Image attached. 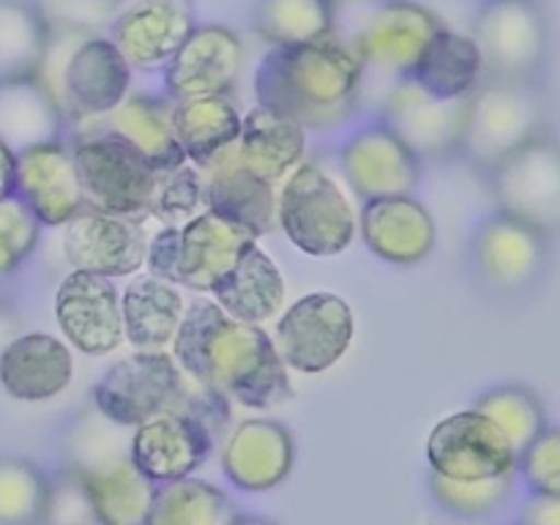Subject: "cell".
<instances>
[{
  "label": "cell",
  "instance_id": "cell-43",
  "mask_svg": "<svg viewBox=\"0 0 560 525\" xmlns=\"http://www.w3.org/2000/svg\"><path fill=\"white\" fill-rule=\"evenodd\" d=\"M517 470L523 474L530 492L560 495V427L541 430L528 446L520 452Z\"/></svg>",
  "mask_w": 560,
  "mask_h": 525
},
{
  "label": "cell",
  "instance_id": "cell-32",
  "mask_svg": "<svg viewBox=\"0 0 560 525\" xmlns=\"http://www.w3.org/2000/svg\"><path fill=\"white\" fill-rule=\"evenodd\" d=\"M410 74L435 96H470L476 85L485 80V60H481L479 44L474 42V36L441 27L427 44Z\"/></svg>",
  "mask_w": 560,
  "mask_h": 525
},
{
  "label": "cell",
  "instance_id": "cell-40",
  "mask_svg": "<svg viewBox=\"0 0 560 525\" xmlns=\"http://www.w3.org/2000/svg\"><path fill=\"white\" fill-rule=\"evenodd\" d=\"M479 413L495 421L498 430L509 438L514 452H523L541 430H545V405L539 402L534 392L523 386H498L481 394L474 405Z\"/></svg>",
  "mask_w": 560,
  "mask_h": 525
},
{
  "label": "cell",
  "instance_id": "cell-23",
  "mask_svg": "<svg viewBox=\"0 0 560 525\" xmlns=\"http://www.w3.org/2000/svg\"><path fill=\"white\" fill-rule=\"evenodd\" d=\"M359 228L366 246L392 266H419L432 255L438 228L416 195H386L364 200Z\"/></svg>",
  "mask_w": 560,
  "mask_h": 525
},
{
  "label": "cell",
  "instance_id": "cell-39",
  "mask_svg": "<svg viewBox=\"0 0 560 525\" xmlns=\"http://www.w3.org/2000/svg\"><path fill=\"white\" fill-rule=\"evenodd\" d=\"M49 479L25 457L0 454V525L44 523Z\"/></svg>",
  "mask_w": 560,
  "mask_h": 525
},
{
  "label": "cell",
  "instance_id": "cell-31",
  "mask_svg": "<svg viewBox=\"0 0 560 525\" xmlns=\"http://www.w3.org/2000/svg\"><path fill=\"white\" fill-rule=\"evenodd\" d=\"M211 293L228 315L246 323H266L284 304V279L277 262L260 246L252 244L241 260L213 284Z\"/></svg>",
  "mask_w": 560,
  "mask_h": 525
},
{
  "label": "cell",
  "instance_id": "cell-1",
  "mask_svg": "<svg viewBox=\"0 0 560 525\" xmlns=\"http://www.w3.org/2000/svg\"><path fill=\"white\" fill-rule=\"evenodd\" d=\"M173 355L191 381L244 408H279L295 394L288 364L260 323L238 320L217 301L186 306Z\"/></svg>",
  "mask_w": 560,
  "mask_h": 525
},
{
  "label": "cell",
  "instance_id": "cell-29",
  "mask_svg": "<svg viewBox=\"0 0 560 525\" xmlns=\"http://www.w3.org/2000/svg\"><path fill=\"white\" fill-rule=\"evenodd\" d=\"M173 98L145 96V93H129L115 109H109L102 118L82 120L80 126H98L115 135L126 137L131 145L140 148L156 170L178 167L189 162L180 151L173 129Z\"/></svg>",
  "mask_w": 560,
  "mask_h": 525
},
{
  "label": "cell",
  "instance_id": "cell-4",
  "mask_svg": "<svg viewBox=\"0 0 560 525\" xmlns=\"http://www.w3.org/2000/svg\"><path fill=\"white\" fill-rule=\"evenodd\" d=\"M545 93L534 80L485 77L470 93L459 156L490 173L503 156L545 135Z\"/></svg>",
  "mask_w": 560,
  "mask_h": 525
},
{
  "label": "cell",
  "instance_id": "cell-19",
  "mask_svg": "<svg viewBox=\"0 0 560 525\" xmlns=\"http://www.w3.org/2000/svg\"><path fill=\"white\" fill-rule=\"evenodd\" d=\"M213 441L217 435L200 419L184 410H164L135 427L129 454L137 468L159 485L195 474L211 457Z\"/></svg>",
  "mask_w": 560,
  "mask_h": 525
},
{
  "label": "cell",
  "instance_id": "cell-6",
  "mask_svg": "<svg viewBox=\"0 0 560 525\" xmlns=\"http://www.w3.org/2000/svg\"><path fill=\"white\" fill-rule=\"evenodd\" d=\"M71 153L85 206L126 217L148 213L159 170L140 148L109 129L80 126Z\"/></svg>",
  "mask_w": 560,
  "mask_h": 525
},
{
  "label": "cell",
  "instance_id": "cell-10",
  "mask_svg": "<svg viewBox=\"0 0 560 525\" xmlns=\"http://www.w3.org/2000/svg\"><path fill=\"white\" fill-rule=\"evenodd\" d=\"M353 334L355 317L342 295L310 293L279 317L273 345L290 370L317 375L348 353Z\"/></svg>",
  "mask_w": 560,
  "mask_h": 525
},
{
  "label": "cell",
  "instance_id": "cell-9",
  "mask_svg": "<svg viewBox=\"0 0 560 525\" xmlns=\"http://www.w3.org/2000/svg\"><path fill=\"white\" fill-rule=\"evenodd\" d=\"M498 211L541 233L560 228V145L539 135L490 170Z\"/></svg>",
  "mask_w": 560,
  "mask_h": 525
},
{
  "label": "cell",
  "instance_id": "cell-47",
  "mask_svg": "<svg viewBox=\"0 0 560 525\" xmlns=\"http://www.w3.org/2000/svg\"><path fill=\"white\" fill-rule=\"evenodd\" d=\"M16 191V151L0 140V197Z\"/></svg>",
  "mask_w": 560,
  "mask_h": 525
},
{
  "label": "cell",
  "instance_id": "cell-26",
  "mask_svg": "<svg viewBox=\"0 0 560 525\" xmlns=\"http://www.w3.org/2000/svg\"><path fill=\"white\" fill-rule=\"evenodd\" d=\"M295 463L293 432L273 419H246L228 435L222 470L244 492H266L282 485Z\"/></svg>",
  "mask_w": 560,
  "mask_h": 525
},
{
  "label": "cell",
  "instance_id": "cell-21",
  "mask_svg": "<svg viewBox=\"0 0 560 525\" xmlns=\"http://www.w3.org/2000/svg\"><path fill=\"white\" fill-rule=\"evenodd\" d=\"M197 27L186 0H137L113 25V42L137 71H164Z\"/></svg>",
  "mask_w": 560,
  "mask_h": 525
},
{
  "label": "cell",
  "instance_id": "cell-38",
  "mask_svg": "<svg viewBox=\"0 0 560 525\" xmlns=\"http://www.w3.org/2000/svg\"><path fill=\"white\" fill-rule=\"evenodd\" d=\"M514 476L517 474L485 476V479H454V476L430 470V495L443 512L454 514V517H487V514H495L498 509L509 503L514 492Z\"/></svg>",
  "mask_w": 560,
  "mask_h": 525
},
{
  "label": "cell",
  "instance_id": "cell-3",
  "mask_svg": "<svg viewBox=\"0 0 560 525\" xmlns=\"http://www.w3.org/2000/svg\"><path fill=\"white\" fill-rule=\"evenodd\" d=\"M36 80L47 88L66 120L102 118L129 96L131 66L113 38L80 27H52Z\"/></svg>",
  "mask_w": 560,
  "mask_h": 525
},
{
  "label": "cell",
  "instance_id": "cell-22",
  "mask_svg": "<svg viewBox=\"0 0 560 525\" xmlns=\"http://www.w3.org/2000/svg\"><path fill=\"white\" fill-rule=\"evenodd\" d=\"M547 233L523 219L498 211L487 217L474 233V266L487 284L498 290H517L534 282L547 257Z\"/></svg>",
  "mask_w": 560,
  "mask_h": 525
},
{
  "label": "cell",
  "instance_id": "cell-7",
  "mask_svg": "<svg viewBox=\"0 0 560 525\" xmlns=\"http://www.w3.org/2000/svg\"><path fill=\"white\" fill-rule=\"evenodd\" d=\"M186 372L167 350H137L104 372L93 386V408L118 427H137L175 405Z\"/></svg>",
  "mask_w": 560,
  "mask_h": 525
},
{
  "label": "cell",
  "instance_id": "cell-14",
  "mask_svg": "<svg viewBox=\"0 0 560 525\" xmlns=\"http://www.w3.org/2000/svg\"><path fill=\"white\" fill-rule=\"evenodd\" d=\"M430 470L454 479L517 474V452L495 421L479 410H459L443 419L427 441Z\"/></svg>",
  "mask_w": 560,
  "mask_h": 525
},
{
  "label": "cell",
  "instance_id": "cell-17",
  "mask_svg": "<svg viewBox=\"0 0 560 525\" xmlns=\"http://www.w3.org/2000/svg\"><path fill=\"white\" fill-rule=\"evenodd\" d=\"M244 58L238 33L224 25H197L164 66V91L173 102L219 93L228 96L238 82Z\"/></svg>",
  "mask_w": 560,
  "mask_h": 525
},
{
  "label": "cell",
  "instance_id": "cell-2",
  "mask_svg": "<svg viewBox=\"0 0 560 525\" xmlns=\"http://www.w3.org/2000/svg\"><path fill=\"white\" fill-rule=\"evenodd\" d=\"M361 85L364 66L334 33L317 42L273 47L255 74L257 104L315 131L348 124L359 109Z\"/></svg>",
  "mask_w": 560,
  "mask_h": 525
},
{
  "label": "cell",
  "instance_id": "cell-27",
  "mask_svg": "<svg viewBox=\"0 0 560 525\" xmlns=\"http://www.w3.org/2000/svg\"><path fill=\"white\" fill-rule=\"evenodd\" d=\"M74 375L69 345L52 334H22L0 353V386L20 402H47L66 392Z\"/></svg>",
  "mask_w": 560,
  "mask_h": 525
},
{
  "label": "cell",
  "instance_id": "cell-48",
  "mask_svg": "<svg viewBox=\"0 0 560 525\" xmlns=\"http://www.w3.org/2000/svg\"><path fill=\"white\" fill-rule=\"evenodd\" d=\"M339 3V0H337ZM345 3H372V0H345Z\"/></svg>",
  "mask_w": 560,
  "mask_h": 525
},
{
  "label": "cell",
  "instance_id": "cell-18",
  "mask_svg": "<svg viewBox=\"0 0 560 525\" xmlns=\"http://www.w3.org/2000/svg\"><path fill=\"white\" fill-rule=\"evenodd\" d=\"M339 167L350 189L364 200L386 195H413L421 162L383 120L353 131L339 151Z\"/></svg>",
  "mask_w": 560,
  "mask_h": 525
},
{
  "label": "cell",
  "instance_id": "cell-20",
  "mask_svg": "<svg viewBox=\"0 0 560 525\" xmlns=\"http://www.w3.org/2000/svg\"><path fill=\"white\" fill-rule=\"evenodd\" d=\"M16 195L31 206L42 228L69 222L85 206L71 148L49 140L16 151Z\"/></svg>",
  "mask_w": 560,
  "mask_h": 525
},
{
  "label": "cell",
  "instance_id": "cell-35",
  "mask_svg": "<svg viewBox=\"0 0 560 525\" xmlns=\"http://www.w3.org/2000/svg\"><path fill=\"white\" fill-rule=\"evenodd\" d=\"M52 22L27 0H0V82L31 80L47 52Z\"/></svg>",
  "mask_w": 560,
  "mask_h": 525
},
{
  "label": "cell",
  "instance_id": "cell-24",
  "mask_svg": "<svg viewBox=\"0 0 560 525\" xmlns=\"http://www.w3.org/2000/svg\"><path fill=\"white\" fill-rule=\"evenodd\" d=\"M202 175V202L211 211L249 228L255 235H266L277 228L279 195L273 184L257 178L244 167L235 142L213 153L208 162L197 164Z\"/></svg>",
  "mask_w": 560,
  "mask_h": 525
},
{
  "label": "cell",
  "instance_id": "cell-11",
  "mask_svg": "<svg viewBox=\"0 0 560 525\" xmlns=\"http://www.w3.org/2000/svg\"><path fill=\"white\" fill-rule=\"evenodd\" d=\"M443 22L416 0H381L372 5L348 44L366 71L408 77Z\"/></svg>",
  "mask_w": 560,
  "mask_h": 525
},
{
  "label": "cell",
  "instance_id": "cell-16",
  "mask_svg": "<svg viewBox=\"0 0 560 525\" xmlns=\"http://www.w3.org/2000/svg\"><path fill=\"white\" fill-rule=\"evenodd\" d=\"M74 474L88 492L96 523L104 525H148L153 503V485L135 465L129 448L85 446L74 459Z\"/></svg>",
  "mask_w": 560,
  "mask_h": 525
},
{
  "label": "cell",
  "instance_id": "cell-8",
  "mask_svg": "<svg viewBox=\"0 0 560 525\" xmlns=\"http://www.w3.org/2000/svg\"><path fill=\"white\" fill-rule=\"evenodd\" d=\"M468 102L470 96H435L408 74L388 88L381 120L419 156V162H443L459 156Z\"/></svg>",
  "mask_w": 560,
  "mask_h": 525
},
{
  "label": "cell",
  "instance_id": "cell-44",
  "mask_svg": "<svg viewBox=\"0 0 560 525\" xmlns=\"http://www.w3.org/2000/svg\"><path fill=\"white\" fill-rule=\"evenodd\" d=\"M52 520H88V523H96V514H93L85 487H82L74 468L66 470L55 481H49L47 517H44V523H52Z\"/></svg>",
  "mask_w": 560,
  "mask_h": 525
},
{
  "label": "cell",
  "instance_id": "cell-25",
  "mask_svg": "<svg viewBox=\"0 0 560 525\" xmlns=\"http://www.w3.org/2000/svg\"><path fill=\"white\" fill-rule=\"evenodd\" d=\"M257 244V235L244 224L202 208L197 217L180 224L178 284L195 293H211L213 284Z\"/></svg>",
  "mask_w": 560,
  "mask_h": 525
},
{
  "label": "cell",
  "instance_id": "cell-5",
  "mask_svg": "<svg viewBox=\"0 0 560 525\" xmlns=\"http://www.w3.org/2000/svg\"><path fill=\"white\" fill-rule=\"evenodd\" d=\"M277 224L304 255L334 257L355 241L359 213L326 170L301 162L279 191Z\"/></svg>",
  "mask_w": 560,
  "mask_h": 525
},
{
  "label": "cell",
  "instance_id": "cell-37",
  "mask_svg": "<svg viewBox=\"0 0 560 525\" xmlns=\"http://www.w3.org/2000/svg\"><path fill=\"white\" fill-rule=\"evenodd\" d=\"M337 22V0H260L255 31L271 47L326 38Z\"/></svg>",
  "mask_w": 560,
  "mask_h": 525
},
{
  "label": "cell",
  "instance_id": "cell-33",
  "mask_svg": "<svg viewBox=\"0 0 560 525\" xmlns=\"http://www.w3.org/2000/svg\"><path fill=\"white\" fill-rule=\"evenodd\" d=\"M241 124H244V118L224 93L178 98L173 104L175 140H178L186 159L195 164L208 162L213 153L238 140Z\"/></svg>",
  "mask_w": 560,
  "mask_h": 525
},
{
  "label": "cell",
  "instance_id": "cell-12",
  "mask_svg": "<svg viewBox=\"0 0 560 525\" xmlns=\"http://www.w3.org/2000/svg\"><path fill=\"white\" fill-rule=\"evenodd\" d=\"M63 228V255L74 271L118 279L145 266L148 233L140 217L82 206Z\"/></svg>",
  "mask_w": 560,
  "mask_h": 525
},
{
  "label": "cell",
  "instance_id": "cell-34",
  "mask_svg": "<svg viewBox=\"0 0 560 525\" xmlns=\"http://www.w3.org/2000/svg\"><path fill=\"white\" fill-rule=\"evenodd\" d=\"M63 120L55 98L36 77L0 82V140L9 142L14 151L60 140Z\"/></svg>",
  "mask_w": 560,
  "mask_h": 525
},
{
  "label": "cell",
  "instance_id": "cell-13",
  "mask_svg": "<svg viewBox=\"0 0 560 525\" xmlns=\"http://www.w3.org/2000/svg\"><path fill=\"white\" fill-rule=\"evenodd\" d=\"M485 77L534 80L545 60L547 33L530 0H490L476 16V36Z\"/></svg>",
  "mask_w": 560,
  "mask_h": 525
},
{
  "label": "cell",
  "instance_id": "cell-41",
  "mask_svg": "<svg viewBox=\"0 0 560 525\" xmlns=\"http://www.w3.org/2000/svg\"><path fill=\"white\" fill-rule=\"evenodd\" d=\"M206 208L202 202V175L195 162L159 170L148 213L162 224H184Z\"/></svg>",
  "mask_w": 560,
  "mask_h": 525
},
{
  "label": "cell",
  "instance_id": "cell-15",
  "mask_svg": "<svg viewBox=\"0 0 560 525\" xmlns=\"http://www.w3.org/2000/svg\"><path fill=\"white\" fill-rule=\"evenodd\" d=\"M55 320L66 342L85 355H107L124 342L118 288L102 273L71 271L55 293Z\"/></svg>",
  "mask_w": 560,
  "mask_h": 525
},
{
  "label": "cell",
  "instance_id": "cell-28",
  "mask_svg": "<svg viewBox=\"0 0 560 525\" xmlns=\"http://www.w3.org/2000/svg\"><path fill=\"white\" fill-rule=\"evenodd\" d=\"M235 148L246 170L277 186L304 162L306 129L288 115L257 104L241 124Z\"/></svg>",
  "mask_w": 560,
  "mask_h": 525
},
{
  "label": "cell",
  "instance_id": "cell-36",
  "mask_svg": "<svg viewBox=\"0 0 560 525\" xmlns=\"http://www.w3.org/2000/svg\"><path fill=\"white\" fill-rule=\"evenodd\" d=\"M238 517L233 501L211 481L180 476L159 481L148 525H228Z\"/></svg>",
  "mask_w": 560,
  "mask_h": 525
},
{
  "label": "cell",
  "instance_id": "cell-30",
  "mask_svg": "<svg viewBox=\"0 0 560 525\" xmlns=\"http://www.w3.org/2000/svg\"><path fill=\"white\" fill-rule=\"evenodd\" d=\"M124 337L135 350H167L186 315L184 295L173 282L140 277L120 295Z\"/></svg>",
  "mask_w": 560,
  "mask_h": 525
},
{
  "label": "cell",
  "instance_id": "cell-49",
  "mask_svg": "<svg viewBox=\"0 0 560 525\" xmlns=\"http://www.w3.org/2000/svg\"><path fill=\"white\" fill-rule=\"evenodd\" d=\"M96 3H118V0H96Z\"/></svg>",
  "mask_w": 560,
  "mask_h": 525
},
{
  "label": "cell",
  "instance_id": "cell-46",
  "mask_svg": "<svg viewBox=\"0 0 560 525\" xmlns=\"http://www.w3.org/2000/svg\"><path fill=\"white\" fill-rule=\"evenodd\" d=\"M523 523L530 525H560V495H534L523 506Z\"/></svg>",
  "mask_w": 560,
  "mask_h": 525
},
{
  "label": "cell",
  "instance_id": "cell-45",
  "mask_svg": "<svg viewBox=\"0 0 560 525\" xmlns=\"http://www.w3.org/2000/svg\"><path fill=\"white\" fill-rule=\"evenodd\" d=\"M178 244H180V224H164L162 233L153 235L148 244L145 260L153 277L167 279L178 284Z\"/></svg>",
  "mask_w": 560,
  "mask_h": 525
},
{
  "label": "cell",
  "instance_id": "cell-42",
  "mask_svg": "<svg viewBox=\"0 0 560 525\" xmlns=\"http://www.w3.org/2000/svg\"><path fill=\"white\" fill-rule=\"evenodd\" d=\"M42 222L20 195L0 197V277L16 271L36 249Z\"/></svg>",
  "mask_w": 560,
  "mask_h": 525
}]
</instances>
